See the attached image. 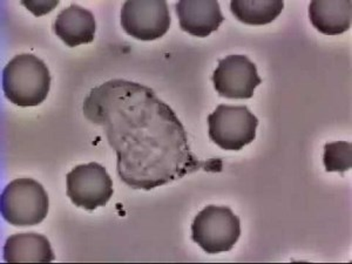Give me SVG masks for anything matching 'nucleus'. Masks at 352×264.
Masks as SVG:
<instances>
[{
    "instance_id": "nucleus-1",
    "label": "nucleus",
    "mask_w": 352,
    "mask_h": 264,
    "mask_svg": "<svg viewBox=\"0 0 352 264\" xmlns=\"http://www.w3.org/2000/svg\"><path fill=\"white\" fill-rule=\"evenodd\" d=\"M82 111L104 129L116 153L118 176L132 189L152 190L200 169L222 170L221 159L201 161L192 154L184 124L152 88L106 81L86 96Z\"/></svg>"
},
{
    "instance_id": "nucleus-2",
    "label": "nucleus",
    "mask_w": 352,
    "mask_h": 264,
    "mask_svg": "<svg viewBox=\"0 0 352 264\" xmlns=\"http://www.w3.org/2000/svg\"><path fill=\"white\" fill-rule=\"evenodd\" d=\"M51 87V74L44 61L33 54H19L5 66L3 89L12 104L33 107L43 104Z\"/></svg>"
},
{
    "instance_id": "nucleus-3",
    "label": "nucleus",
    "mask_w": 352,
    "mask_h": 264,
    "mask_svg": "<svg viewBox=\"0 0 352 264\" xmlns=\"http://www.w3.org/2000/svg\"><path fill=\"white\" fill-rule=\"evenodd\" d=\"M48 208L47 192L32 179L13 180L1 194V215L16 227H32L41 223L47 217Z\"/></svg>"
},
{
    "instance_id": "nucleus-4",
    "label": "nucleus",
    "mask_w": 352,
    "mask_h": 264,
    "mask_svg": "<svg viewBox=\"0 0 352 264\" xmlns=\"http://www.w3.org/2000/svg\"><path fill=\"white\" fill-rule=\"evenodd\" d=\"M240 236V219L228 207L207 206L192 224V241L209 255L232 250Z\"/></svg>"
},
{
    "instance_id": "nucleus-5",
    "label": "nucleus",
    "mask_w": 352,
    "mask_h": 264,
    "mask_svg": "<svg viewBox=\"0 0 352 264\" xmlns=\"http://www.w3.org/2000/svg\"><path fill=\"white\" fill-rule=\"evenodd\" d=\"M209 138L224 151L239 152L256 138L258 119L247 106L219 104L209 114Z\"/></svg>"
},
{
    "instance_id": "nucleus-6",
    "label": "nucleus",
    "mask_w": 352,
    "mask_h": 264,
    "mask_svg": "<svg viewBox=\"0 0 352 264\" xmlns=\"http://www.w3.org/2000/svg\"><path fill=\"white\" fill-rule=\"evenodd\" d=\"M67 197L79 208L89 212L104 207L113 197V180L98 162L80 164L66 175Z\"/></svg>"
},
{
    "instance_id": "nucleus-7",
    "label": "nucleus",
    "mask_w": 352,
    "mask_h": 264,
    "mask_svg": "<svg viewBox=\"0 0 352 264\" xmlns=\"http://www.w3.org/2000/svg\"><path fill=\"white\" fill-rule=\"evenodd\" d=\"M172 18L164 0L126 1L121 8V26L138 41L160 39L168 32Z\"/></svg>"
},
{
    "instance_id": "nucleus-8",
    "label": "nucleus",
    "mask_w": 352,
    "mask_h": 264,
    "mask_svg": "<svg viewBox=\"0 0 352 264\" xmlns=\"http://www.w3.org/2000/svg\"><path fill=\"white\" fill-rule=\"evenodd\" d=\"M214 87L220 96L227 99H250L262 82L256 65L248 56H228L219 60L212 74Z\"/></svg>"
},
{
    "instance_id": "nucleus-9",
    "label": "nucleus",
    "mask_w": 352,
    "mask_h": 264,
    "mask_svg": "<svg viewBox=\"0 0 352 264\" xmlns=\"http://www.w3.org/2000/svg\"><path fill=\"white\" fill-rule=\"evenodd\" d=\"M180 28L194 36L206 38L223 23L220 4L215 0H182L175 6Z\"/></svg>"
},
{
    "instance_id": "nucleus-10",
    "label": "nucleus",
    "mask_w": 352,
    "mask_h": 264,
    "mask_svg": "<svg viewBox=\"0 0 352 264\" xmlns=\"http://www.w3.org/2000/svg\"><path fill=\"white\" fill-rule=\"evenodd\" d=\"M53 30L69 47L89 44L96 36V18L91 11L73 4L58 14Z\"/></svg>"
},
{
    "instance_id": "nucleus-11",
    "label": "nucleus",
    "mask_w": 352,
    "mask_h": 264,
    "mask_svg": "<svg viewBox=\"0 0 352 264\" xmlns=\"http://www.w3.org/2000/svg\"><path fill=\"white\" fill-rule=\"evenodd\" d=\"M54 257L50 241L36 232L12 235L4 245V260L8 263H50Z\"/></svg>"
},
{
    "instance_id": "nucleus-12",
    "label": "nucleus",
    "mask_w": 352,
    "mask_h": 264,
    "mask_svg": "<svg viewBox=\"0 0 352 264\" xmlns=\"http://www.w3.org/2000/svg\"><path fill=\"white\" fill-rule=\"evenodd\" d=\"M351 10L350 0H314L309 6V16L317 31L337 36L351 26Z\"/></svg>"
},
{
    "instance_id": "nucleus-13",
    "label": "nucleus",
    "mask_w": 352,
    "mask_h": 264,
    "mask_svg": "<svg viewBox=\"0 0 352 264\" xmlns=\"http://www.w3.org/2000/svg\"><path fill=\"white\" fill-rule=\"evenodd\" d=\"M285 8L282 0H232L230 10L236 19L243 24H270L280 16Z\"/></svg>"
},
{
    "instance_id": "nucleus-14",
    "label": "nucleus",
    "mask_w": 352,
    "mask_h": 264,
    "mask_svg": "<svg viewBox=\"0 0 352 264\" xmlns=\"http://www.w3.org/2000/svg\"><path fill=\"white\" fill-rule=\"evenodd\" d=\"M327 172H346L352 167V144L345 141L330 142L324 146L323 155Z\"/></svg>"
}]
</instances>
